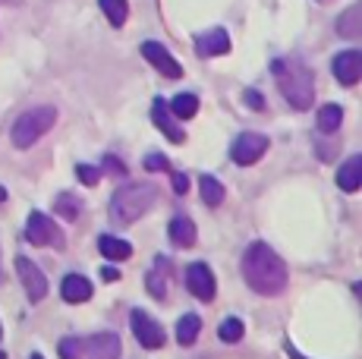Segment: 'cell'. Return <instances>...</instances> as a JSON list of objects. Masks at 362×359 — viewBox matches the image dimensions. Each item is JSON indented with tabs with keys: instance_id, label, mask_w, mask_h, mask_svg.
Wrapping results in <instances>:
<instances>
[{
	"instance_id": "6da1fadb",
	"label": "cell",
	"mask_w": 362,
	"mask_h": 359,
	"mask_svg": "<svg viewBox=\"0 0 362 359\" xmlns=\"http://www.w3.org/2000/svg\"><path fill=\"white\" fill-rule=\"evenodd\" d=\"M243 278L259 296H281L287 290V265L268 243H252L243 255Z\"/></svg>"
},
{
	"instance_id": "7a4b0ae2",
	"label": "cell",
	"mask_w": 362,
	"mask_h": 359,
	"mask_svg": "<svg viewBox=\"0 0 362 359\" xmlns=\"http://www.w3.org/2000/svg\"><path fill=\"white\" fill-rule=\"evenodd\" d=\"M271 76H274L281 95L290 101L296 110H309L312 98H315V73L296 57H277L271 64Z\"/></svg>"
},
{
	"instance_id": "3957f363",
	"label": "cell",
	"mask_w": 362,
	"mask_h": 359,
	"mask_svg": "<svg viewBox=\"0 0 362 359\" xmlns=\"http://www.w3.org/2000/svg\"><path fill=\"white\" fill-rule=\"evenodd\" d=\"M155 202H158L155 183H129L123 189H117L114 199H110V218H114V224L129 227L132 220L142 218Z\"/></svg>"
},
{
	"instance_id": "277c9868",
	"label": "cell",
	"mask_w": 362,
	"mask_h": 359,
	"mask_svg": "<svg viewBox=\"0 0 362 359\" xmlns=\"http://www.w3.org/2000/svg\"><path fill=\"white\" fill-rule=\"evenodd\" d=\"M54 123H57V107H51V105L32 107V110H25V114H19V120L13 123L10 139L16 148H29V145L38 142Z\"/></svg>"
},
{
	"instance_id": "5b68a950",
	"label": "cell",
	"mask_w": 362,
	"mask_h": 359,
	"mask_svg": "<svg viewBox=\"0 0 362 359\" xmlns=\"http://www.w3.org/2000/svg\"><path fill=\"white\" fill-rule=\"evenodd\" d=\"M25 240L32 246H54V249H64V233L54 224V218H47L45 211H32L25 220Z\"/></svg>"
},
{
	"instance_id": "8992f818",
	"label": "cell",
	"mask_w": 362,
	"mask_h": 359,
	"mask_svg": "<svg viewBox=\"0 0 362 359\" xmlns=\"http://www.w3.org/2000/svg\"><path fill=\"white\" fill-rule=\"evenodd\" d=\"M129 328H132L136 341L142 343L145 350H161L164 347V328H161V322H155L148 312H145V309H132Z\"/></svg>"
},
{
	"instance_id": "52a82bcc",
	"label": "cell",
	"mask_w": 362,
	"mask_h": 359,
	"mask_svg": "<svg viewBox=\"0 0 362 359\" xmlns=\"http://www.w3.org/2000/svg\"><path fill=\"white\" fill-rule=\"evenodd\" d=\"M264 151H268V136H262V133H240L230 145V158L240 164V167L255 164Z\"/></svg>"
},
{
	"instance_id": "ba28073f",
	"label": "cell",
	"mask_w": 362,
	"mask_h": 359,
	"mask_svg": "<svg viewBox=\"0 0 362 359\" xmlns=\"http://www.w3.org/2000/svg\"><path fill=\"white\" fill-rule=\"evenodd\" d=\"M186 287H189V293L202 302H211L214 293H218V281H214L211 268H208L205 261H192V265L186 268Z\"/></svg>"
},
{
	"instance_id": "9c48e42d",
	"label": "cell",
	"mask_w": 362,
	"mask_h": 359,
	"mask_svg": "<svg viewBox=\"0 0 362 359\" xmlns=\"http://www.w3.org/2000/svg\"><path fill=\"white\" fill-rule=\"evenodd\" d=\"M16 274H19V281H23V287H25V293H29L32 302H41L47 296V278H45L41 268H35L32 259L19 255L16 259Z\"/></svg>"
},
{
	"instance_id": "30bf717a",
	"label": "cell",
	"mask_w": 362,
	"mask_h": 359,
	"mask_svg": "<svg viewBox=\"0 0 362 359\" xmlns=\"http://www.w3.org/2000/svg\"><path fill=\"white\" fill-rule=\"evenodd\" d=\"M142 57L148 60V64L155 66L161 76H167V79H180V76H183V66L177 64V57L167 51L161 41H145V45H142Z\"/></svg>"
},
{
	"instance_id": "8fae6325",
	"label": "cell",
	"mask_w": 362,
	"mask_h": 359,
	"mask_svg": "<svg viewBox=\"0 0 362 359\" xmlns=\"http://www.w3.org/2000/svg\"><path fill=\"white\" fill-rule=\"evenodd\" d=\"M120 337L117 334H95L88 341H82V356L79 359H120Z\"/></svg>"
},
{
	"instance_id": "7c38bea8",
	"label": "cell",
	"mask_w": 362,
	"mask_h": 359,
	"mask_svg": "<svg viewBox=\"0 0 362 359\" xmlns=\"http://www.w3.org/2000/svg\"><path fill=\"white\" fill-rule=\"evenodd\" d=\"M331 70H334V76H337L340 86H356L359 76H362V54L359 51L337 54V57H334V64H331Z\"/></svg>"
},
{
	"instance_id": "4fadbf2b",
	"label": "cell",
	"mask_w": 362,
	"mask_h": 359,
	"mask_svg": "<svg viewBox=\"0 0 362 359\" xmlns=\"http://www.w3.org/2000/svg\"><path fill=\"white\" fill-rule=\"evenodd\" d=\"M151 123H155V126L161 129V133H164L173 145L186 142V133L177 126V117L170 114V107H167V101H164V98H155V105H151Z\"/></svg>"
},
{
	"instance_id": "5bb4252c",
	"label": "cell",
	"mask_w": 362,
	"mask_h": 359,
	"mask_svg": "<svg viewBox=\"0 0 362 359\" xmlns=\"http://www.w3.org/2000/svg\"><path fill=\"white\" fill-rule=\"evenodd\" d=\"M196 51H199V57H221V54L230 51V35L224 29L202 32L196 38Z\"/></svg>"
},
{
	"instance_id": "9a60e30c",
	"label": "cell",
	"mask_w": 362,
	"mask_h": 359,
	"mask_svg": "<svg viewBox=\"0 0 362 359\" xmlns=\"http://www.w3.org/2000/svg\"><path fill=\"white\" fill-rule=\"evenodd\" d=\"M167 281H170V259H167V255H158L155 265H151V271H148V278H145V290H148L155 300H164Z\"/></svg>"
},
{
	"instance_id": "2e32d148",
	"label": "cell",
	"mask_w": 362,
	"mask_h": 359,
	"mask_svg": "<svg viewBox=\"0 0 362 359\" xmlns=\"http://www.w3.org/2000/svg\"><path fill=\"white\" fill-rule=\"evenodd\" d=\"M167 237H170V243L177 246V249H189V246H196L199 230L186 215H177L170 220V227H167Z\"/></svg>"
},
{
	"instance_id": "e0dca14e",
	"label": "cell",
	"mask_w": 362,
	"mask_h": 359,
	"mask_svg": "<svg viewBox=\"0 0 362 359\" xmlns=\"http://www.w3.org/2000/svg\"><path fill=\"white\" fill-rule=\"evenodd\" d=\"M60 296H64L66 302H73V306H79V302L92 300V284H88V278H82V274H66L64 284H60Z\"/></svg>"
},
{
	"instance_id": "ac0fdd59",
	"label": "cell",
	"mask_w": 362,
	"mask_h": 359,
	"mask_svg": "<svg viewBox=\"0 0 362 359\" xmlns=\"http://www.w3.org/2000/svg\"><path fill=\"white\" fill-rule=\"evenodd\" d=\"M359 183H362V158L353 155V158H346V161L340 164V170H337V186H340L344 192H356Z\"/></svg>"
},
{
	"instance_id": "d6986e66",
	"label": "cell",
	"mask_w": 362,
	"mask_h": 359,
	"mask_svg": "<svg viewBox=\"0 0 362 359\" xmlns=\"http://www.w3.org/2000/svg\"><path fill=\"white\" fill-rule=\"evenodd\" d=\"M98 252L104 255V259H110V261H123V259H129L132 255V246L127 243V240H120V237L101 233L98 237Z\"/></svg>"
},
{
	"instance_id": "ffe728a7",
	"label": "cell",
	"mask_w": 362,
	"mask_h": 359,
	"mask_svg": "<svg viewBox=\"0 0 362 359\" xmlns=\"http://www.w3.org/2000/svg\"><path fill=\"white\" fill-rule=\"evenodd\" d=\"M337 35H344V38H359L362 35V4H353L346 13H340Z\"/></svg>"
},
{
	"instance_id": "44dd1931",
	"label": "cell",
	"mask_w": 362,
	"mask_h": 359,
	"mask_svg": "<svg viewBox=\"0 0 362 359\" xmlns=\"http://www.w3.org/2000/svg\"><path fill=\"white\" fill-rule=\"evenodd\" d=\"M199 331H202V319L196 312H186L183 319L177 322V341L183 343V347H192V343L199 341Z\"/></svg>"
},
{
	"instance_id": "7402d4cb",
	"label": "cell",
	"mask_w": 362,
	"mask_h": 359,
	"mask_svg": "<svg viewBox=\"0 0 362 359\" xmlns=\"http://www.w3.org/2000/svg\"><path fill=\"white\" fill-rule=\"evenodd\" d=\"M340 123H344V107L340 105H325L322 110H318V117H315L318 133H337Z\"/></svg>"
},
{
	"instance_id": "603a6c76",
	"label": "cell",
	"mask_w": 362,
	"mask_h": 359,
	"mask_svg": "<svg viewBox=\"0 0 362 359\" xmlns=\"http://www.w3.org/2000/svg\"><path fill=\"white\" fill-rule=\"evenodd\" d=\"M82 199L79 196H73V192H60L57 199H54V211H57L64 220H79V215H82Z\"/></svg>"
},
{
	"instance_id": "cb8c5ba5",
	"label": "cell",
	"mask_w": 362,
	"mask_h": 359,
	"mask_svg": "<svg viewBox=\"0 0 362 359\" xmlns=\"http://www.w3.org/2000/svg\"><path fill=\"white\" fill-rule=\"evenodd\" d=\"M167 107H170V114L177 117V120H192V117L199 114V98L196 95H189V92H183V95H177L173 101H167Z\"/></svg>"
},
{
	"instance_id": "d4e9b609",
	"label": "cell",
	"mask_w": 362,
	"mask_h": 359,
	"mask_svg": "<svg viewBox=\"0 0 362 359\" xmlns=\"http://www.w3.org/2000/svg\"><path fill=\"white\" fill-rule=\"evenodd\" d=\"M199 189H202V202L211 205V208H218V205L224 202V186H221V180H218V177L202 174V180H199Z\"/></svg>"
},
{
	"instance_id": "484cf974",
	"label": "cell",
	"mask_w": 362,
	"mask_h": 359,
	"mask_svg": "<svg viewBox=\"0 0 362 359\" xmlns=\"http://www.w3.org/2000/svg\"><path fill=\"white\" fill-rule=\"evenodd\" d=\"M101 13L107 16V23L114 25V29H120V25H127V16H129V0H98Z\"/></svg>"
},
{
	"instance_id": "4316f807",
	"label": "cell",
	"mask_w": 362,
	"mask_h": 359,
	"mask_svg": "<svg viewBox=\"0 0 362 359\" xmlns=\"http://www.w3.org/2000/svg\"><path fill=\"white\" fill-rule=\"evenodd\" d=\"M243 334H246V324H243L240 319H224L221 322V328H218V337L224 343H236V341H243Z\"/></svg>"
},
{
	"instance_id": "83f0119b",
	"label": "cell",
	"mask_w": 362,
	"mask_h": 359,
	"mask_svg": "<svg viewBox=\"0 0 362 359\" xmlns=\"http://www.w3.org/2000/svg\"><path fill=\"white\" fill-rule=\"evenodd\" d=\"M57 353H60V359H79L82 356V341L79 337H64V341L57 343Z\"/></svg>"
},
{
	"instance_id": "f1b7e54d",
	"label": "cell",
	"mask_w": 362,
	"mask_h": 359,
	"mask_svg": "<svg viewBox=\"0 0 362 359\" xmlns=\"http://www.w3.org/2000/svg\"><path fill=\"white\" fill-rule=\"evenodd\" d=\"M76 177H79L86 186H98L101 170H98V167H92V164H79V167H76Z\"/></svg>"
},
{
	"instance_id": "f546056e",
	"label": "cell",
	"mask_w": 362,
	"mask_h": 359,
	"mask_svg": "<svg viewBox=\"0 0 362 359\" xmlns=\"http://www.w3.org/2000/svg\"><path fill=\"white\" fill-rule=\"evenodd\" d=\"M145 170H170V164H167L164 155H158V151H151V155H145Z\"/></svg>"
},
{
	"instance_id": "4dcf8cb0",
	"label": "cell",
	"mask_w": 362,
	"mask_h": 359,
	"mask_svg": "<svg viewBox=\"0 0 362 359\" xmlns=\"http://www.w3.org/2000/svg\"><path fill=\"white\" fill-rule=\"evenodd\" d=\"M104 170H107V174H117V177H127V167H123L120 158H114V155L104 158Z\"/></svg>"
},
{
	"instance_id": "1f68e13d",
	"label": "cell",
	"mask_w": 362,
	"mask_h": 359,
	"mask_svg": "<svg viewBox=\"0 0 362 359\" xmlns=\"http://www.w3.org/2000/svg\"><path fill=\"white\" fill-rule=\"evenodd\" d=\"M170 183H173V192H177V196L189 192V177L186 174H170Z\"/></svg>"
},
{
	"instance_id": "d6a6232c",
	"label": "cell",
	"mask_w": 362,
	"mask_h": 359,
	"mask_svg": "<svg viewBox=\"0 0 362 359\" xmlns=\"http://www.w3.org/2000/svg\"><path fill=\"white\" fill-rule=\"evenodd\" d=\"M246 105L252 107V110H262L264 107V98H262L259 92H252V88H249V92H246Z\"/></svg>"
},
{
	"instance_id": "836d02e7",
	"label": "cell",
	"mask_w": 362,
	"mask_h": 359,
	"mask_svg": "<svg viewBox=\"0 0 362 359\" xmlns=\"http://www.w3.org/2000/svg\"><path fill=\"white\" fill-rule=\"evenodd\" d=\"M101 278H104V281H117V278H120V271H117V268H107V265H104V268H101Z\"/></svg>"
},
{
	"instance_id": "e575fe53",
	"label": "cell",
	"mask_w": 362,
	"mask_h": 359,
	"mask_svg": "<svg viewBox=\"0 0 362 359\" xmlns=\"http://www.w3.org/2000/svg\"><path fill=\"white\" fill-rule=\"evenodd\" d=\"M0 4H6V6H19L23 0H0Z\"/></svg>"
},
{
	"instance_id": "d590c367",
	"label": "cell",
	"mask_w": 362,
	"mask_h": 359,
	"mask_svg": "<svg viewBox=\"0 0 362 359\" xmlns=\"http://www.w3.org/2000/svg\"><path fill=\"white\" fill-rule=\"evenodd\" d=\"M6 202V189H4V186H0V205H4Z\"/></svg>"
},
{
	"instance_id": "8d00e7d4",
	"label": "cell",
	"mask_w": 362,
	"mask_h": 359,
	"mask_svg": "<svg viewBox=\"0 0 362 359\" xmlns=\"http://www.w3.org/2000/svg\"><path fill=\"white\" fill-rule=\"evenodd\" d=\"M0 284H4V261H0Z\"/></svg>"
},
{
	"instance_id": "74e56055",
	"label": "cell",
	"mask_w": 362,
	"mask_h": 359,
	"mask_svg": "<svg viewBox=\"0 0 362 359\" xmlns=\"http://www.w3.org/2000/svg\"><path fill=\"white\" fill-rule=\"evenodd\" d=\"M29 359H45V356H41V353H32V356H29Z\"/></svg>"
},
{
	"instance_id": "f35d334b",
	"label": "cell",
	"mask_w": 362,
	"mask_h": 359,
	"mask_svg": "<svg viewBox=\"0 0 362 359\" xmlns=\"http://www.w3.org/2000/svg\"><path fill=\"white\" fill-rule=\"evenodd\" d=\"M318 4H328V0H318Z\"/></svg>"
},
{
	"instance_id": "ab89813d",
	"label": "cell",
	"mask_w": 362,
	"mask_h": 359,
	"mask_svg": "<svg viewBox=\"0 0 362 359\" xmlns=\"http://www.w3.org/2000/svg\"><path fill=\"white\" fill-rule=\"evenodd\" d=\"M0 337H4V328H0Z\"/></svg>"
},
{
	"instance_id": "60d3db41",
	"label": "cell",
	"mask_w": 362,
	"mask_h": 359,
	"mask_svg": "<svg viewBox=\"0 0 362 359\" xmlns=\"http://www.w3.org/2000/svg\"><path fill=\"white\" fill-rule=\"evenodd\" d=\"M0 359H6V356H4V353H0Z\"/></svg>"
}]
</instances>
